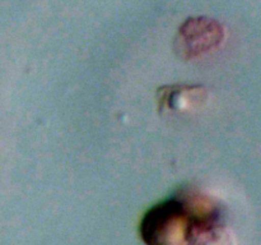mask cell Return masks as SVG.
Wrapping results in <instances>:
<instances>
[{
    "label": "cell",
    "instance_id": "obj_1",
    "mask_svg": "<svg viewBox=\"0 0 261 245\" xmlns=\"http://www.w3.org/2000/svg\"><path fill=\"white\" fill-rule=\"evenodd\" d=\"M191 212L185 199L176 194L148 209L139 234L145 245H189Z\"/></svg>",
    "mask_w": 261,
    "mask_h": 245
},
{
    "label": "cell",
    "instance_id": "obj_2",
    "mask_svg": "<svg viewBox=\"0 0 261 245\" xmlns=\"http://www.w3.org/2000/svg\"><path fill=\"white\" fill-rule=\"evenodd\" d=\"M191 212L189 245H237L221 204L195 188L180 191Z\"/></svg>",
    "mask_w": 261,
    "mask_h": 245
},
{
    "label": "cell",
    "instance_id": "obj_3",
    "mask_svg": "<svg viewBox=\"0 0 261 245\" xmlns=\"http://www.w3.org/2000/svg\"><path fill=\"white\" fill-rule=\"evenodd\" d=\"M224 37L226 32L218 20L206 17L189 18L176 36L175 51L184 60L196 59L218 48Z\"/></svg>",
    "mask_w": 261,
    "mask_h": 245
},
{
    "label": "cell",
    "instance_id": "obj_4",
    "mask_svg": "<svg viewBox=\"0 0 261 245\" xmlns=\"http://www.w3.org/2000/svg\"><path fill=\"white\" fill-rule=\"evenodd\" d=\"M208 100L205 87L196 84H172L161 87L157 104L161 112H194L203 109Z\"/></svg>",
    "mask_w": 261,
    "mask_h": 245
}]
</instances>
